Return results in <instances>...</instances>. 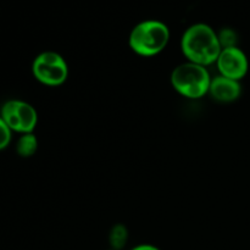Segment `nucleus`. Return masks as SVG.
<instances>
[{"label":"nucleus","instance_id":"1","mask_svg":"<svg viewBox=\"0 0 250 250\" xmlns=\"http://www.w3.org/2000/svg\"><path fill=\"white\" fill-rule=\"evenodd\" d=\"M182 53L187 61L202 66L216 62L222 46L217 33L205 23H197L187 28L181 39Z\"/></svg>","mask_w":250,"mask_h":250},{"label":"nucleus","instance_id":"2","mask_svg":"<svg viewBox=\"0 0 250 250\" xmlns=\"http://www.w3.org/2000/svg\"><path fill=\"white\" fill-rule=\"evenodd\" d=\"M170 41V31L164 22L146 20L132 29L128 43L132 50L141 56L160 54Z\"/></svg>","mask_w":250,"mask_h":250},{"label":"nucleus","instance_id":"3","mask_svg":"<svg viewBox=\"0 0 250 250\" xmlns=\"http://www.w3.org/2000/svg\"><path fill=\"white\" fill-rule=\"evenodd\" d=\"M170 80L176 92L188 99H200L204 97L209 93L211 83L207 67L190 61L176 66Z\"/></svg>","mask_w":250,"mask_h":250},{"label":"nucleus","instance_id":"4","mask_svg":"<svg viewBox=\"0 0 250 250\" xmlns=\"http://www.w3.org/2000/svg\"><path fill=\"white\" fill-rule=\"evenodd\" d=\"M34 78L42 84L58 87L68 77V66L65 59L55 51H44L36 56L32 63Z\"/></svg>","mask_w":250,"mask_h":250},{"label":"nucleus","instance_id":"5","mask_svg":"<svg viewBox=\"0 0 250 250\" xmlns=\"http://www.w3.org/2000/svg\"><path fill=\"white\" fill-rule=\"evenodd\" d=\"M0 116L11 131L19 133H33L38 122L36 109L27 102L19 99L7 100L0 110Z\"/></svg>","mask_w":250,"mask_h":250},{"label":"nucleus","instance_id":"6","mask_svg":"<svg viewBox=\"0 0 250 250\" xmlns=\"http://www.w3.org/2000/svg\"><path fill=\"white\" fill-rule=\"evenodd\" d=\"M220 75L231 80H243L249 70V61L246 53L238 46L224 48L216 60Z\"/></svg>","mask_w":250,"mask_h":250},{"label":"nucleus","instance_id":"7","mask_svg":"<svg viewBox=\"0 0 250 250\" xmlns=\"http://www.w3.org/2000/svg\"><path fill=\"white\" fill-rule=\"evenodd\" d=\"M209 94L220 103L236 102L242 94L241 82L219 75L211 78Z\"/></svg>","mask_w":250,"mask_h":250},{"label":"nucleus","instance_id":"8","mask_svg":"<svg viewBox=\"0 0 250 250\" xmlns=\"http://www.w3.org/2000/svg\"><path fill=\"white\" fill-rule=\"evenodd\" d=\"M38 149V139L33 133H24L16 143V151L21 158H31Z\"/></svg>","mask_w":250,"mask_h":250},{"label":"nucleus","instance_id":"9","mask_svg":"<svg viewBox=\"0 0 250 250\" xmlns=\"http://www.w3.org/2000/svg\"><path fill=\"white\" fill-rule=\"evenodd\" d=\"M128 239V231L122 224L115 225L109 234V242L112 250H121L125 248Z\"/></svg>","mask_w":250,"mask_h":250},{"label":"nucleus","instance_id":"10","mask_svg":"<svg viewBox=\"0 0 250 250\" xmlns=\"http://www.w3.org/2000/svg\"><path fill=\"white\" fill-rule=\"evenodd\" d=\"M217 37H219V41H220V44H221L222 49L237 46L238 36H237V33L232 28L221 29L220 33H217Z\"/></svg>","mask_w":250,"mask_h":250},{"label":"nucleus","instance_id":"11","mask_svg":"<svg viewBox=\"0 0 250 250\" xmlns=\"http://www.w3.org/2000/svg\"><path fill=\"white\" fill-rule=\"evenodd\" d=\"M11 133L12 131L9 128L2 117L0 116V150L7 148V146L11 142Z\"/></svg>","mask_w":250,"mask_h":250},{"label":"nucleus","instance_id":"12","mask_svg":"<svg viewBox=\"0 0 250 250\" xmlns=\"http://www.w3.org/2000/svg\"><path fill=\"white\" fill-rule=\"evenodd\" d=\"M132 250H160V249L155 246H151V244H141V246L134 247Z\"/></svg>","mask_w":250,"mask_h":250}]
</instances>
